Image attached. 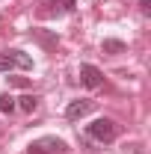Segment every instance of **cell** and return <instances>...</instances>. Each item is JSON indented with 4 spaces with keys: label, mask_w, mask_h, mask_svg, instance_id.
<instances>
[{
    "label": "cell",
    "mask_w": 151,
    "mask_h": 154,
    "mask_svg": "<svg viewBox=\"0 0 151 154\" xmlns=\"http://www.w3.org/2000/svg\"><path fill=\"white\" fill-rule=\"evenodd\" d=\"M86 134L92 136L95 142H113L116 136H119V125H116L113 119H107V116H101V119H95L92 125H86Z\"/></svg>",
    "instance_id": "cell-1"
},
{
    "label": "cell",
    "mask_w": 151,
    "mask_h": 154,
    "mask_svg": "<svg viewBox=\"0 0 151 154\" xmlns=\"http://www.w3.org/2000/svg\"><path fill=\"white\" fill-rule=\"evenodd\" d=\"M12 68H24V71H30V68H33V57L24 54V51H18V48H12V51H0V71H12Z\"/></svg>",
    "instance_id": "cell-2"
},
{
    "label": "cell",
    "mask_w": 151,
    "mask_h": 154,
    "mask_svg": "<svg viewBox=\"0 0 151 154\" xmlns=\"http://www.w3.org/2000/svg\"><path fill=\"white\" fill-rule=\"evenodd\" d=\"M62 151H65V142L59 136H42L27 145V154H62Z\"/></svg>",
    "instance_id": "cell-3"
},
{
    "label": "cell",
    "mask_w": 151,
    "mask_h": 154,
    "mask_svg": "<svg viewBox=\"0 0 151 154\" xmlns=\"http://www.w3.org/2000/svg\"><path fill=\"white\" fill-rule=\"evenodd\" d=\"M80 83H83L86 89H101V86H104V74H101V68L83 62V65H80Z\"/></svg>",
    "instance_id": "cell-4"
},
{
    "label": "cell",
    "mask_w": 151,
    "mask_h": 154,
    "mask_svg": "<svg viewBox=\"0 0 151 154\" xmlns=\"http://www.w3.org/2000/svg\"><path fill=\"white\" fill-rule=\"evenodd\" d=\"M92 110H95V101H92V98H77V101H71V104L65 107V116H68L71 122H77V119L89 116Z\"/></svg>",
    "instance_id": "cell-5"
},
{
    "label": "cell",
    "mask_w": 151,
    "mask_h": 154,
    "mask_svg": "<svg viewBox=\"0 0 151 154\" xmlns=\"http://www.w3.org/2000/svg\"><path fill=\"white\" fill-rule=\"evenodd\" d=\"M101 51H104V54H110V57H116V54H125V51H128V45H125V42H119V38H104V42H101Z\"/></svg>",
    "instance_id": "cell-6"
},
{
    "label": "cell",
    "mask_w": 151,
    "mask_h": 154,
    "mask_svg": "<svg viewBox=\"0 0 151 154\" xmlns=\"http://www.w3.org/2000/svg\"><path fill=\"white\" fill-rule=\"evenodd\" d=\"M15 107H21L24 113H33V110L39 107V98H36V95H24V98H18V104H15Z\"/></svg>",
    "instance_id": "cell-7"
},
{
    "label": "cell",
    "mask_w": 151,
    "mask_h": 154,
    "mask_svg": "<svg viewBox=\"0 0 151 154\" xmlns=\"http://www.w3.org/2000/svg\"><path fill=\"white\" fill-rule=\"evenodd\" d=\"M15 110V98L12 95H0V113H12Z\"/></svg>",
    "instance_id": "cell-8"
},
{
    "label": "cell",
    "mask_w": 151,
    "mask_h": 154,
    "mask_svg": "<svg viewBox=\"0 0 151 154\" xmlns=\"http://www.w3.org/2000/svg\"><path fill=\"white\" fill-rule=\"evenodd\" d=\"M59 9H62V12H74V9H77V0H59Z\"/></svg>",
    "instance_id": "cell-9"
},
{
    "label": "cell",
    "mask_w": 151,
    "mask_h": 154,
    "mask_svg": "<svg viewBox=\"0 0 151 154\" xmlns=\"http://www.w3.org/2000/svg\"><path fill=\"white\" fill-rule=\"evenodd\" d=\"M139 9H142V15H148L151 12V0H139Z\"/></svg>",
    "instance_id": "cell-10"
}]
</instances>
